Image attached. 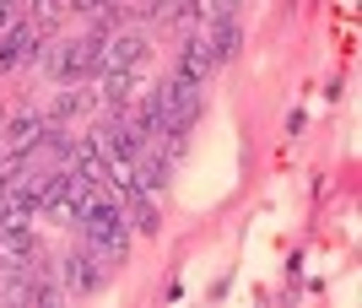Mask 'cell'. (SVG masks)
<instances>
[{"instance_id": "6da1fadb", "label": "cell", "mask_w": 362, "mask_h": 308, "mask_svg": "<svg viewBox=\"0 0 362 308\" xmlns=\"http://www.w3.org/2000/svg\"><path fill=\"white\" fill-rule=\"evenodd\" d=\"M98 54H103V44L92 38V32H76V38H60L54 49H44V71L60 87H76V81H98Z\"/></svg>"}, {"instance_id": "7a4b0ae2", "label": "cell", "mask_w": 362, "mask_h": 308, "mask_svg": "<svg viewBox=\"0 0 362 308\" xmlns=\"http://www.w3.org/2000/svg\"><path fill=\"white\" fill-rule=\"evenodd\" d=\"M54 276H60V287H65L71 297H92L108 276H114V271L103 265V254H98V249L76 244V249H65L60 260H54Z\"/></svg>"}, {"instance_id": "3957f363", "label": "cell", "mask_w": 362, "mask_h": 308, "mask_svg": "<svg viewBox=\"0 0 362 308\" xmlns=\"http://www.w3.org/2000/svg\"><path fill=\"white\" fill-rule=\"evenodd\" d=\"M146 32H136V28H119V32H108L103 38V54H98V76L103 71H141L146 65Z\"/></svg>"}, {"instance_id": "277c9868", "label": "cell", "mask_w": 362, "mask_h": 308, "mask_svg": "<svg viewBox=\"0 0 362 308\" xmlns=\"http://www.w3.org/2000/svg\"><path fill=\"white\" fill-rule=\"evenodd\" d=\"M130 173H136V184L146 189V195L168 189V179H173V152H168V141H146L141 157L130 162Z\"/></svg>"}, {"instance_id": "5b68a950", "label": "cell", "mask_w": 362, "mask_h": 308, "mask_svg": "<svg viewBox=\"0 0 362 308\" xmlns=\"http://www.w3.org/2000/svg\"><path fill=\"white\" fill-rule=\"evenodd\" d=\"M211 71H216V60H211V49H206V38H200V32H184L179 60H173V76L189 81V87H206Z\"/></svg>"}, {"instance_id": "8992f818", "label": "cell", "mask_w": 362, "mask_h": 308, "mask_svg": "<svg viewBox=\"0 0 362 308\" xmlns=\"http://www.w3.org/2000/svg\"><path fill=\"white\" fill-rule=\"evenodd\" d=\"M200 38H206V49H211V60L227 65L233 54L243 49V28H238V11H216L206 28H200Z\"/></svg>"}, {"instance_id": "52a82bcc", "label": "cell", "mask_w": 362, "mask_h": 308, "mask_svg": "<svg viewBox=\"0 0 362 308\" xmlns=\"http://www.w3.org/2000/svg\"><path fill=\"white\" fill-rule=\"evenodd\" d=\"M92 108H98V93H92L87 81H76V87H60V97H49L44 119H54V124H76V119H87Z\"/></svg>"}, {"instance_id": "ba28073f", "label": "cell", "mask_w": 362, "mask_h": 308, "mask_svg": "<svg viewBox=\"0 0 362 308\" xmlns=\"http://www.w3.org/2000/svg\"><path fill=\"white\" fill-rule=\"evenodd\" d=\"M124 216H130V227L146 232V238H157V232H163V211H157V201H151V195H136V201L124 206Z\"/></svg>"}, {"instance_id": "9c48e42d", "label": "cell", "mask_w": 362, "mask_h": 308, "mask_svg": "<svg viewBox=\"0 0 362 308\" xmlns=\"http://www.w3.org/2000/svg\"><path fill=\"white\" fill-rule=\"evenodd\" d=\"M22 16H33L44 32H54V28H60V16H65V0H28V6H22Z\"/></svg>"}, {"instance_id": "30bf717a", "label": "cell", "mask_w": 362, "mask_h": 308, "mask_svg": "<svg viewBox=\"0 0 362 308\" xmlns=\"http://www.w3.org/2000/svg\"><path fill=\"white\" fill-rule=\"evenodd\" d=\"M108 0H65V11H81V16H92V11H103Z\"/></svg>"}, {"instance_id": "8fae6325", "label": "cell", "mask_w": 362, "mask_h": 308, "mask_svg": "<svg viewBox=\"0 0 362 308\" xmlns=\"http://www.w3.org/2000/svg\"><path fill=\"white\" fill-rule=\"evenodd\" d=\"M0 119H6V114H0Z\"/></svg>"}]
</instances>
